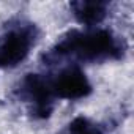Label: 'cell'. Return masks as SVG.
<instances>
[{
  "instance_id": "1",
  "label": "cell",
  "mask_w": 134,
  "mask_h": 134,
  "mask_svg": "<svg viewBox=\"0 0 134 134\" xmlns=\"http://www.w3.org/2000/svg\"><path fill=\"white\" fill-rule=\"evenodd\" d=\"M55 52L73 54L82 60H99V58L117 57L120 54V47L115 38L106 30H98L90 33L71 32L57 44Z\"/></svg>"
},
{
  "instance_id": "2",
  "label": "cell",
  "mask_w": 134,
  "mask_h": 134,
  "mask_svg": "<svg viewBox=\"0 0 134 134\" xmlns=\"http://www.w3.org/2000/svg\"><path fill=\"white\" fill-rule=\"evenodd\" d=\"M33 38L27 29L13 30L0 40V66H16L30 52Z\"/></svg>"
},
{
  "instance_id": "3",
  "label": "cell",
  "mask_w": 134,
  "mask_h": 134,
  "mask_svg": "<svg viewBox=\"0 0 134 134\" xmlns=\"http://www.w3.org/2000/svg\"><path fill=\"white\" fill-rule=\"evenodd\" d=\"M54 95L66 99H79L92 92V85L79 68H68L62 71L54 82H51Z\"/></svg>"
},
{
  "instance_id": "4",
  "label": "cell",
  "mask_w": 134,
  "mask_h": 134,
  "mask_svg": "<svg viewBox=\"0 0 134 134\" xmlns=\"http://www.w3.org/2000/svg\"><path fill=\"white\" fill-rule=\"evenodd\" d=\"M22 87L27 98L35 103V110L41 114V117H47L52 109V96H54L51 82L41 77L40 74H27Z\"/></svg>"
},
{
  "instance_id": "5",
  "label": "cell",
  "mask_w": 134,
  "mask_h": 134,
  "mask_svg": "<svg viewBox=\"0 0 134 134\" xmlns=\"http://www.w3.org/2000/svg\"><path fill=\"white\" fill-rule=\"evenodd\" d=\"M76 19L85 25H96L106 16V3L103 2H76L73 3Z\"/></svg>"
},
{
  "instance_id": "6",
  "label": "cell",
  "mask_w": 134,
  "mask_h": 134,
  "mask_svg": "<svg viewBox=\"0 0 134 134\" xmlns=\"http://www.w3.org/2000/svg\"><path fill=\"white\" fill-rule=\"evenodd\" d=\"M68 134H101V129L98 128V125H95L88 118L77 117L70 123Z\"/></svg>"
}]
</instances>
